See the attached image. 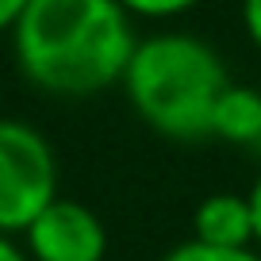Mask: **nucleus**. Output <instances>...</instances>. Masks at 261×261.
<instances>
[{"mask_svg":"<svg viewBox=\"0 0 261 261\" xmlns=\"http://www.w3.org/2000/svg\"><path fill=\"white\" fill-rule=\"evenodd\" d=\"M135 46V19L119 0H31L12 31L23 81L65 100L115 89Z\"/></svg>","mask_w":261,"mask_h":261,"instance_id":"nucleus-1","label":"nucleus"},{"mask_svg":"<svg viewBox=\"0 0 261 261\" xmlns=\"http://www.w3.org/2000/svg\"><path fill=\"white\" fill-rule=\"evenodd\" d=\"M230 85L219 50L192 31H154L139 39L119 89L130 112L169 142H200L212 108Z\"/></svg>","mask_w":261,"mask_h":261,"instance_id":"nucleus-2","label":"nucleus"},{"mask_svg":"<svg viewBox=\"0 0 261 261\" xmlns=\"http://www.w3.org/2000/svg\"><path fill=\"white\" fill-rule=\"evenodd\" d=\"M58 192V154L35 123L0 119V234H23Z\"/></svg>","mask_w":261,"mask_h":261,"instance_id":"nucleus-3","label":"nucleus"},{"mask_svg":"<svg viewBox=\"0 0 261 261\" xmlns=\"http://www.w3.org/2000/svg\"><path fill=\"white\" fill-rule=\"evenodd\" d=\"M19 238H23V250L31 261H104L108 257L104 219L73 196H54Z\"/></svg>","mask_w":261,"mask_h":261,"instance_id":"nucleus-4","label":"nucleus"},{"mask_svg":"<svg viewBox=\"0 0 261 261\" xmlns=\"http://www.w3.org/2000/svg\"><path fill=\"white\" fill-rule=\"evenodd\" d=\"M204 246H219V250H250L253 246V212L246 192H207L200 204L192 207V234Z\"/></svg>","mask_w":261,"mask_h":261,"instance_id":"nucleus-5","label":"nucleus"},{"mask_svg":"<svg viewBox=\"0 0 261 261\" xmlns=\"http://www.w3.org/2000/svg\"><path fill=\"white\" fill-rule=\"evenodd\" d=\"M207 139L242 150H261V89L230 81L212 108Z\"/></svg>","mask_w":261,"mask_h":261,"instance_id":"nucleus-6","label":"nucleus"},{"mask_svg":"<svg viewBox=\"0 0 261 261\" xmlns=\"http://www.w3.org/2000/svg\"><path fill=\"white\" fill-rule=\"evenodd\" d=\"M162 261H261V250L250 246V250H219V246H204L196 238H185V242L169 246Z\"/></svg>","mask_w":261,"mask_h":261,"instance_id":"nucleus-7","label":"nucleus"},{"mask_svg":"<svg viewBox=\"0 0 261 261\" xmlns=\"http://www.w3.org/2000/svg\"><path fill=\"white\" fill-rule=\"evenodd\" d=\"M123 12L130 19H150V23H165V19H180L192 12L200 0H119Z\"/></svg>","mask_w":261,"mask_h":261,"instance_id":"nucleus-8","label":"nucleus"},{"mask_svg":"<svg viewBox=\"0 0 261 261\" xmlns=\"http://www.w3.org/2000/svg\"><path fill=\"white\" fill-rule=\"evenodd\" d=\"M242 27L246 39L261 50V0H242Z\"/></svg>","mask_w":261,"mask_h":261,"instance_id":"nucleus-9","label":"nucleus"},{"mask_svg":"<svg viewBox=\"0 0 261 261\" xmlns=\"http://www.w3.org/2000/svg\"><path fill=\"white\" fill-rule=\"evenodd\" d=\"M31 4V0H0V35H12L19 23V16H23V8Z\"/></svg>","mask_w":261,"mask_h":261,"instance_id":"nucleus-10","label":"nucleus"},{"mask_svg":"<svg viewBox=\"0 0 261 261\" xmlns=\"http://www.w3.org/2000/svg\"><path fill=\"white\" fill-rule=\"evenodd\" d=\"M246 200H250V212H253V246L261 250V169L253 177V185L246 188Z\"/></svg>","mask_w":261,"mask_h":261,"instance_id":"nucleus-11","label":"nucleus"},{"mask_svg":"<svg viewBox=\"0 0 261 261\" xmlns=\"http://www.w3.org/2000/svg\"><path fill=\"white\" fill-rule=\"evenodd\" d=\"M0 261H31L23 250V242H16V234H0Z\"/></svg>","mask_w":261,"mask_h":261,"instance_id":"nucleus-12","label":"nucleus"}]
</instances>
